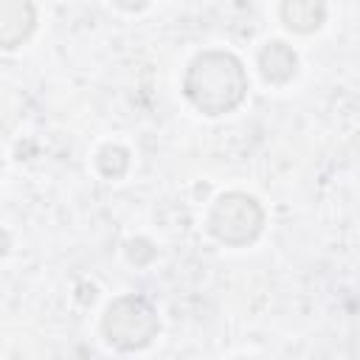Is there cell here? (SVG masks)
<instances>
[{"mask_svg": "<svg viewBox=\"0 0 360 360\" xmlns=\"http://www.w3.org/2000/svg\"><path fill=\"white\" fill-rule=\"evenodd\" d=\"M183 90L188 101L205 115H222V112H231L245 98L248 76L242 70V62L233 53L208 51L188 65Z\"/></svg>", "mask_w": 360, "mask_h": 360, "instance_id": "obj_1", "label": "cell"}, {"mask_svg": "<svg viewBox=\"0 0 360 360\" xmlns=\"http://www.w3.org/2000/svg\"><path fill=\"white\" fill-rule=\"evenodd\" d=\"M107 340L124 352L143 349L158 335V315L152 304L141 295H121L115 298L101 321Z\"/></svg>", "mask_w": 360, "mask_h": 360, "instance_id": "obj_2", "label": "cell"}, {"mask_svg": "<svg viewBox=\"0 0 360 360\" xmlns=\"http://www.w3.org/2000/svg\"><path fill=\"white\" fill-rule=\"evenodd\" d=\"M262 222H264L262 205L253 197L242 194V191L222 194L214 202L211 217H208L211 233L225 245H248V242H253L259 236V231H262Z\"/></svg>", "mask_w": 360, "mask_h": 360, "instance_id": "obj_3", "label": "cell"}, {"mask_svg": "<svg viewBox=\"0 0 360 360\" xmlns=\"http://www.w3.org/2000/svg\"><path fill=\"white\" fill-rule=\"evenodd\" d=\"M34 31V6L31 0H0V42L17 48Z\"/></svg>", "mask_w": 360, "mask_h": 360, "instance_id": "obj_4", "label": "cell"}, {"mask_svg": "<svg viewBox=\"0 0 360 360\" xmlns=\"http://www.w3.org/2000/svg\"><path fill=\"white\" fill-rule=\"evenodd\" d=\"M295 65H298V59H295L292 48L284 45V42H278V39L267 42V45L262 48V53H259L262 76H264L270 84H284V82H290L292 73H295Z\"/></svg>", "mask_w": 360, "mask_h": 360, "instance_id": "obj_5", "label": "cell"}, {"mask_svg": "<svg viewBox=\"0 0 360 360\" xmlns=\"http://www.w3.org/2000/svg\"><path fill=\"white\" fill-rule=\"evenodd\" d=\"M326 17L323 0H281V20L290 31L312 34Z\"/></svg>", "mask_w": 360, "mask_h": 360, "instance_id": "obj_6", "label": "cell"}, {"mask_svg": "<svg viewBox=\"0 0 360 360\" xmlns=\"http://www.w3.org/2000/svg\"><path fill=\"white\" fill-rule=\"evenodd\" d=\"M96 163H98V169H101L104 177H121V174L127 172L129 155H127V149H121V146H104V149L98 152Z\"/></svg>", "mask_w": 360, "mask_h": 360, "instance_id": "obj_7", "label": "cell"}, {"mask_svg": "<svg viewBox=\"0 0 360 360\" xmlns=\"http://www.w3.org/2000/svg\"><path fill=\"white\" fill-rule=\"evenodd\" d=\"M121 8H127V11H138V8H143L149 0H115Z\"/></svg>", "mask_w": 360, "mask_h": 360, "instance_id": "obj_8", "label": "cell"}]
</instances>
